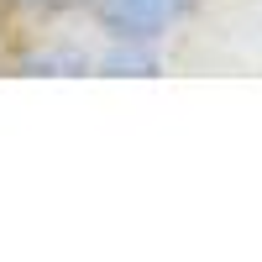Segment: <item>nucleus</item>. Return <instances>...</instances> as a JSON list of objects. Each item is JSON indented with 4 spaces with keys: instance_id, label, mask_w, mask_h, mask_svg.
<instances>
[{
    "instance_id": "f257e3e1",
    "label": "nucleus",
    "mask_w": 262,
    "mask_h": 262,
    "mask_svg": "<svg viewBox=\"0 0 262 262\" xmlns=\"http://www.w3.org/2000/svg\"><path fill=\"white\" fill-rule=\"evenodd\" d=\"M200 0H84L111 42H163L173 27H184Z\"/></svg>"
},
{
    "instance_id": "7ed1b4c3",
    "label": "nucleus",
    "mask_w": 262,
    "mask_h": 262,
    "mask_svg": "<svg viewBox=\"0 0 262 262\" xmlns=\"http://www.w3.org/2000/svg\"><path fill=\"white\" fill-rule=\"evenodd\" d=\"M21 11H42V16H58V11H84V0H16Z\"/></svg>"
},
{
    "instance_id": "f03ea898",
    "label": "nucleus",
    "mask_w": 262,
    "mask_h": 262,
    "mask_svg": "<svg viewBox=\"0 0 262 262\" xmlns=\"http://www.w3.org/2000/svg\"><path fill=\"white\" fill-rule=\"evenodd\" d=\"M16 69H27V74H84V69H95V63L79 48H58L53 42V48H42V53H21Z\"/></svg>"
}]
</instances>
